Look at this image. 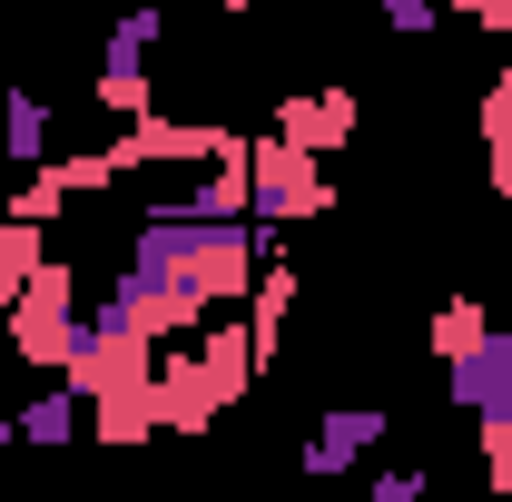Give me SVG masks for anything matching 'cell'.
I'll use <instances>...</instances> for the list:
<instances>
[{"instance_id": "obj_1", "label": "cell", "mask_w": 512, "mask_h": 502, "mask_svg": "<svg viewBox=\"0 0 512 502\" xmlns=\"http://www.w3.org/2000/svg\"><path fill=\"white\" fill-rule=\"evenodd\" d=\"M158 40H168V10L158 0H128L119 20L99 30V60H89V99L109 109V119H148L158 109Z\"/></svg>"}, {"instance_id": "obj_2", "label": "cell", "mask_w": 512, "mask_h": 502, "mask_svg": "<svg viewBox=\"0 0 512 502\" xmlns=\"http://www.w3.org/2000/svg\"><path fill=\"white\" fill-rule=\"evenodd\" d=\"M247 207L266 217V227H306V217H325L335 207V188H325V158L316 148H296V138H247Z\"/></svg>"}, {"instance_id": "obj_3", "label": "cell", "mask_w": 512, "mask_h": 502, "mask_svg": "<svg viewBox=\"0 0 512 502\" xmlns=\"http://www.w3.org/2000/svg\"><path fill=\"white\" fill-rule=\"evenodd\" d=\"M0 325H10V355H20V365L60 375L69 355H79V276H69V266H40V276L0 306Z\"/></svg>"}, {"instance_id": "obj_4", "label": "cell", "mask_w": 512, "mask_h": 502, "mask_svg": "<svg viewBox=\"0 0 512 502\" xmlns=\"http://www.w3.org/2000/svg\"><path fill=\"white\" fill-rule=\"evenodd\" d=\"M444 394L483 443H512V335L503 325H483L463 355H444Z\"/></svg>"}, {"instance_id": "obj_5", "label": "cell", "mask_w": 512, "mask_h": 502, "mask_svg": "<svg viewBox=\"0 0 512 502\" xmlns=\"http://www.w3.org/2000/svg\"><path fill=\"white\" fill-rule=\"evenodd\" d=\"M384 434H394V414H384V404H325L296 463H306V473H365V453H375Z\"/></svg>"}, {"instance_id": "obj_6", "label": "cell", "mask_w": 512, "mask_h": 502, "mask_svg": "<svg viewBox=\"0 0 512 502\" xmlns=\"http://www.w3.org/2000/svg\"><path fill=\"white\" fill-rule=\"evenodd\" d=\"M276 138L335 158V148L355 138V99H345V89H296V99H276Z\"/></svg>"}, {"instance_id": "obj_7", "label": "cell", "mask_w": 512, "mask_h": 502, "mask_svg": "<svg viewBox=\"0 0 512 502\" xmlns=\"http://www.w3.org/2000/svg\"><path fill=\"white\" fill-rule=\"evenodd\" d=\"M286 315H296V266L286 256H266L247 286V345H256V375L276 365V335H286Z\"/></svg>"}, {"instance_id": "obj_8", "label": "cell", "mask_w": 512, "mask_h": 502, "mask_svg": "<svg viewBox=\"0 0 512 502\" xmlns=\"http://www.w3.org/2000/svg\"><path fill=\"white\" fill-rule=\"evenodd\" d=\"M10 424H20V443H40V453H50V443H69L79 424H89V394H79L69 375H50L30 404H20V414H10Z\"/></svg>"}, {"instance_id": "obj_9", "label": "cell", "mask_w": 512, "mask_h": 502, "mask_svg": "<svg viewBox=\"0 0 512 502\" xmlns=\"http://www.w3.org/2000/svg\"><path fill=\"white\" fill-rule=\"evenodd\" d=\"M0 158H10V168H40V158H50V99H40V89H10V99H0Z\"/></svg>"}, {"instance_id": "obj_10", "label": "cell", "mask_w": 512, "mask_h": 502, "mask_svg": "<svg viewBox=\"0 0 512 502\" xmlns=\"http://www.w3.org/2000/svg\"><path fill=\"white\" fill-rule=\"evenodd\" d=\"M40 266H50V227H40V217H20V207H0V306H10Z\"/></svg>"}, {"instance_id": "obj_11", "label": "cell", "mask_w": 512, "mask_h": 502, "mask_svg": "<svg viewBox=\"0 0 512 502\" xmlns=\"http://www.w3.org/2000/svg\"><path fill=\"white\" fill-rule=\"evenodd\" d=\"M493 325V306H473V296H453V306H434V355H463L473 335Z\"/></svg>"}, {"instance_id": "obj_12", "label": "cell", "mask_w": 512, "mask_h": 502, "mask_svg": "<svg viewBox=\"0 0 512 502\" xmlns=\"http://www.w3.org/2000/svg\"><path fill=\"white\" fill-rule=\"evenodd\" d=\"M384 30H404V40H424V30H444V0H375Z\"/></svg>"}, {"instance_id": "obj_13", "label": "cell", "mask_w": 512, "mask_h": 502, "mask_svg": "<svg viewBox=\"0 0 512 502\" xmlns=\"http://www.w3.org/2000/svg\"><path fill=\"white\" fill-rule=\"evenodd\" d=\"M453 20H473V30H512V0H444Z\"/></svg>"}, {"instance_id": "obj_14", "label": "cell", "mask_w": 512, "mask_h": 502, "mask_svg": "<svg viewBox=\"0 0 512 502\" xmlns=\"http://www.w3.org/2000/svg\"><path fill=\"white\" fill-rule=\"evenodd\" d=\"M424 493H434L424 463H414V473H375V502H424Z\"/></svg>"}, {"instance_id": "obj_15", "label": "cell", "mask_w": 512, "mask_h": 502, "mask_svg": "<svg viewBox=\"0 0 512 502\" xmlns=\"http://www.w3.org/2000/svg\"><path fill=\"white\" fill-rule=\"evenodd\" d=\"M483 473H493V483L512 493V443H483Z\"/></svg>"}, {"instance_id": "obj_16", "label": "cell", "mask_w": 512, "mask_h": 502, "mask_svg": "<svg viewBox=\"0 0 512 502\" xmlns=\"http://www.w3.org/2000/svg\"><path fill=\"white\" fill-rule=\"evenodd\" d=\"M0 443H20V424H10V414H0Z\"/></svg>"}]
</instances>
